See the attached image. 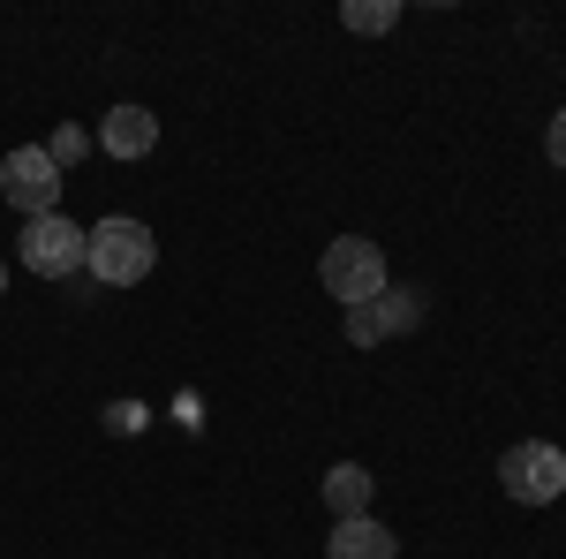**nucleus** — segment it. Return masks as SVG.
Listing matches in <instances>:
<instances>
[{
	"instance_id": "obj_10",
	"label": "nucleus",
	"mask_w": 566,
	"mask_h": 559,
	"mask_svg": "<svg viewBox=\"0 0 566 559\" xmlns=\"http://www.w3.org/2000/svg\"><path fill=\"white\" fill-rule=\"evenodd\" d=\"M340 23H348L355 39H386L392 23H400V0H348V8H340Z\"/></svg>"
},
{
	"instance_id": "obj_2",
	"label": "nucleus",
	"mask_w": 566,
	"mask_h": 559,
	"mask_svg": "<svg viewBox=\"0 0 566 559\" xmlns=\"http://www.w3.org/2000/svg\"><path fill=\"white\" fill-rule=\"evenodd\" d=\"M84 250H91V227H76L69 213H39V219H23V235H15V258H23V272H39V280L84 272Z\"/></svg>"
},
{
	"instance_id": "obj_11",
	"label": "nucleus",
	"mask_w": 566,
	"mask_h": 559,
	"mask_svg": "<svg viewBox=\"0 0 566 559\" xmlns=\"http://www.w3.org/2000/svg\"><path fill=\"white\" fill-rule=\"evenodd\" d=\"M84 152H91V136H84V130H61L53 144H45V159H53V167H76Z\"/></svg>"
},
{
	"instance_id": "obj_8",
	"label": "nucleus",
	"mask_w": 566,
	"mask_h": 559,
	"mask_svg": "<svg viewBox=\"0 0 566 559\" xmlns=\"http://www.w3.org/2000/svg\"><path fill=\"white\" fill-rule=\"evenodd\" d=\"M325 559H400V537H392L386 521L355 515V521H333V537H325Z\"/></svg>"
},
{
	"instance_id": "obj_9",
	"label": "nucleus",
	"mask_w": 566,
	"mask_h": 559,
	"mask_svg": "<svg viewBox=\"0 0 566 559\" xmlns=\"http://www.w3.org/2000/svg\"><path fill=\"white\" fill-rule=\"evenodd\" d=\"M370 469L363 462H333L325 469V507H333V521H355V515H370Z\"/></svg>"
},
{
	"instance_id": "obj_7",
	"label": "nucleus",
	"mask_w": 566,
	"mask_h": 559,
	"mask_svg": "<svg viewBox=\"0 0 566 559\" xmlns=\"http://www.w3.org/2000/svg\"><path fill=\"white\" fill-rule=\"evenodd\" d=\"M151 144H159L151 106H114V114L98 122V152H106V159H151Z\"/></svg>"
},
{
	"instance_id": "obj_13",
	"label": "nucleus",
	"mask_w": 566,
	"mask_h": 559,
	"mask_svg": "<svg viewBox=\"0 0 566 559\" xmlns=\"http://www.w3.org/2000/svg\"><path fill=\"white\" fill-rule=\"evenodd\" d=\"M0 302H8V265H0Z\"/></svg>"
},
{
	"instance_id": "obj_12",
	"label": "nucleus",
	"mask_w": 566,
	"mask_h": 559,
	"mask_svg": "<svg viewBox=\"0 0 566 559\" xmlns=\"http://www.w3.org/2000/svg\"><path fill=\"white\" fill-rule=\"evenodd\" d=\"M544 159H552V167L566 174V106L552 114V130H544Z\"/></svg>"
},
{
	"instance_id": "obj_4",
	"label": "nucleus",
	"mask_w": 566,
	"mask_h": 559,
	"mask_svg": "<svg viewBox=\"0 0 566 559\" xmlns=\"http://www.w3.org/2000/svg\"><path fill=\"white\" fill-rule=\"evenodd\" d=\"M317 280H325V296H333V302H348V310L392 288L386 250H378V242H363V235H340V242L325 250V265H317Z\"/></svg>"
},
{
	"instance_id": "obj_6",
	"label": "nucleus",
	"mask_w": 566,
	"mask_h": 559,
	"mask_svg": "<svg viewBox=\"0 0 566 559\" xmlns=\"http://www.w3.org/2000/svg\"><path fill=\"white\" fill-rule=\"evenodd\" d=\"M416 325H423V296H416V288H386V296H370V302L348 310V341L355 348L400 341V333H416Z\"/></svg>"
},
{
	"instance_id": "obj_3",
	"label": "nucleus",
	"mask_w": 566,
	"mask_h": 559,
	"mask_svg": "<svg viewBox=\"0 0 566 559\" xmlns=\"http://www.w3.org/2000/svg\"><path fill=\"white\" fill-rule=\"evenodd\" d=\"M499 484H506L514 507H552V499H566V454L552 438H522V446H506Z\"/></svg>"
},
{
	"instance_id": "obj_1",
	"label": "nucleus",
	"mask_w": 566,
	"mask_h": 559,
	"mask_svg": "<svg viewBox=\"0 0 566 559\" xmlns=\"http://www.w3.org/2000/svg\"><path fill=\"white\" fill-rule=\"evenodd\" d=\"M159 265V242H151V227L144 219H98L91 227V250H84V272L98 280V288H136L144 272Z\"/></svg>"
},
{
	"instance_id": "obj_5",
	"label": "nucleus",
	"mask_w": 566,
	"mask_h": 559,
	"mask_svg": "<svg viewBox=\"0 0 566 559\" xmlns=\"http://www.w3.org/2000/svg\"><path fill=\"white\" fill-rule=\"evenodd\" d=\"M0 197H8L23 219L61 213V167L45 159V144H15V152L0 159Z\"/></svg>"
}]
</instances>
